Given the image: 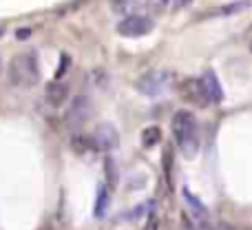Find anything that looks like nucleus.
<instances>
[{
  "mask_svg": "<svg viewBox=\"0 0 252 230\" xmlns=\"http://www.w3.org/2000/svg\"><path fill=\"white\" fill-rule=\"evenodd\" d=\"M173 137L177 148L184 157H195L199 151V129H197V117L190 111H177L170 122Z\"/></svg>",
  "mask_w": 252,
  "mask_h": 230,
  "instance_id": "obj_1",
  "label": "nucleus"
},
{
  "mask_svg": "<svg viewBox=\"0 0 252 230\" xmlns=\"http://www.w3.org/2000/svg\"><path fill=\"white\" fill-rule=\"evenodd\" d=\"M7 78L11 87L31 89L40 82V66L35 53H18L9 60Z\"/></svg>",
  "mask_w": 252,
  "mask_h": 230,
  "instance_id": "obj_2",
  "label": "nucleus"
},
{
  "mask_svg": "<svg viewBox=\"0 0 252 230\" xmlns=\"http://www.w3.org/2000/svg\"><path fill=\"white\" fill-rule=\"evenodd\" d=\"M170 80H173V75H170L168 71H151V73L142 75V78L135 82V89H137L142 96L157 98L170 87Z\"/></svg>",
  "mask_w": 252,
  "mask_h": 230,
  "instance_id": "obj_3",
  "label": "nucleus"
},
{
  "mask_svg": "<svg viewBox=\"0 0 252 230\" xmlns=\"http://www.w3.org/2000/svg\"><path fill=\"white\" fill-rule=\"evenodd\" d=\"M93 117V102L89 96H75L66 109L64 122L69 129H80Z\"/></svg>",
  "mask_w": 252,
  "mask_h": 230,
  "instance_id": "obj_4",
  "label": "nucleus"
},
{
  "mask_svg": "<svg viewBox=\"0 0 252 230\" xmlns=\"http://www.w3.org/2000/svg\"><path fill=\"white\" fill-rule=\"evenodd\" d=\"M179 96H182L188 104L201 106V109H204V106H208V104H213V102H210V98H208V91H206V87H204V82H201V78L184 80V82L179 84Z\"/></svg>",
  "mask_w": 252,
  "mask_h": 230,
  "instance_id": "obj_5",
  "label": "nucleus"
},
{
  "mask_svg": "<svg viewBox=\"0 0 252 230\" xmlns=\"http://www.w3.org/2000/svg\"><path fill=\"white\" fill-rule=\"evenodd\" d=\"M153 31V20L146 16H126L120 20L118 33H122L124 38H142V35Z\"/></svg>",
  "mask_w": 252,
  "mask_h": 230,
  "instance_id": "obj_6",
  "label": "nucleus"
},
{
  "mask_svg": "<svg viewBox=\"0 0 252 230\" xmlns=\"http://www.w3.org/2000/svg\"><path fill=\"white\" fill-rule=\"evenodd\" d=\"M93 139V146H95V151H113V148H118L120 144V133L118 129H115L113 124H100L95 131H93L91 135Z\"/></svg>",
  "mask_w": 252,
  "mask_h": 230,
  "instance_id": "obj_7",
  "label": "nucleus"
},
{
  "mask_svg": "<svg viewBox=\"0 0 252 230\" xmlns=\"http://www.w3.org/2000/svg\"><path fill=\"white\" fill-rule=\"evenodd\" d=\"M66 98H69V87L64 82H60V80L49 82L47 89H44V100L51 106H62L66 102Z\"/></svg>",
  "mask_w": 252,
  "mask_h": 230,
  "instance_id": "obj_8",
  "label": "nucleus"
},
{
  "mask_svg": "<svg viewBox=\"0 0 252 230\" xmlns=\"http://www.w3.org/2000/svg\"><path fill=\"white\" fill-rule=\"evenodd\" d=\"M201 82H204L206 91H208V98L213 104H219V102L223 100V89H221V82H219V78L215 75V71H206L204 75H201Z\"/></svg>",
  "mask_w": 252,
  "mask_h": 230,
  "instance_id": "obj_9",
  "label": "nucleus"
},
{
  "mask_svg": "<svg viewBox=\"0 0 252 230\" xmlns=\"http://www.w3.org/2000/svg\"><path fill=\"white\" fill-rule=\"evenodd\" d=\"M182 195H184V199H186L188 208H190L192 219H195V222H199V224H206V222H208V210H206V206L201 204V201L197 199V197L192 195L190 191H188V188H184Z\"/></svg>",
  "mask_w": 252,
  "mask_h": 230,
  "instance_id": "obj_10",
  "label": "nucleus"
},
{
  "mask_svg": "<svg viewBox=\"0 0 252 230\" xmlns=\"http://www.w3.org/2000/svg\"><path fill=\"white\" fill-rule=\"evenodd\" d=\"M71 148H73V153H78V155H87V153L95 151L93 139L87 137V135H80V133L71 137Z\"/></svg>",
  "mask_w": 252,
  "mask_h": 230,
  "instance_id": "obj_11",
  "label": "nucleus"
},
{
  "mask_svg": "<svg viewBox=\"0 0 252 230\" xmlns=\"http://www.w3.org/2000/svg\"><path fill=\"white\" fill-rule=\"evenodd\" d=\"M159 139H161L159 126H146V129L142 131V144H144L146 148L157 146V144H159Z\"/></svg>",
  "mask_w": 252,
  "mask_h": 230,
  "instance_id": "obj_12",
  "label": "nucleus"
},
{
  "mask_svg": "<svg viewBox=\"0 0 252 230\" xmlns=\"http://www.w3.org/2000/svg\"><path fill=\"white\" fill-rule=\"evenodd\" d=\"M104 173H106V182L111 188L118 186V164H115L113 157H106L104 160Z\"/></svg>",
  "mask_w": 252,
  "mask_h": 230,
  "instance_id": "obj_13",
  "label": "nucleus"
},
{
  "mask_svg": "<svg viewBox=\"0 0 252 230\" xmlns=\"http://www.w3.org/2000/svg\"><path fill=\"white\" fill-rule=\"evenodd\" d=\"M106 204H109V188L100 186V193H97V204H95V217H102L106 213Z\"/></svg>",
  "mask_w": 252,
  "mask_h": 230,
  "instance_id": "obj_14",
  "label": "nucleus"
},
{
  "mask_svg": "<svg viewBox=\"0 0 252 230\" xmlns=\"http://www.w3.org/2000/svg\"><path fill=\"white\" fill-rule=\"evenodd\" d=\"M248 7H250V0H239V2H230V4H226V7H221L217 13H221V16H230V13H239Z\"/></svg>",
  "mask_w": 252,
  "mask_h": 230,
  "instance_id": "obj_15",
  "label": "nucleus"
},
{
  "mask_svg": "<svg viewBox=\"0 0 252 230\" xmlns=\"http://www.w3.org/2000/svg\"><path fill=\"white\" fill-rule=\"evenodd\" d=\"M170 2H173V0H148V7H151L153 11H164Z\"/></svg>",
  "mask_w": 252,
  "mask_h": 230,
  "instance_id": "obj_16",
  "label": "nucleus"
},
{
  "mask_svg": "<svg viewBox=\"0 0 252 230\" xmlns=\"http://www.w3.org/2000/svg\"><path fill=\"white\" fill-rule=\"evenodd\" d=\"M66 65H71V58L69 56H62V60H60V69H58V78H62L64 75V71H66Z\"/></svg>",
  "mask_w": 252,
  "mask_h": 230,
  "instance_id": "obj_17",
  "label": "nucleus"
},
{
  "mask_svg": "<svg viewBox=\"0 0 252 230\" xmlns=\"http://www.w3.org/2000/svg\"><path fill=\"white\" fill-rule=\"evenodd\" d=\"M173 2H175V7H177V9H182V7H188L192 0H173Z\"/></svg>",
  "mask_w": 252,
  "mask_h": 230,
  "instance_id": "obj_18",
  "label": "nucleus"
},
{
  "mask_svg": "<svg viewBox=\"0 0 252 230\" xmlns=\"http://www.w3.org/2000/svg\"><path fill=\"white\" fill-rule=\"evenodd\" d=\"M157 228H159V219L153 217L151 222H148V228H146V230H157Z\"/></svg>",
  "mask_w": 252,
  "mask_h": 230,
  "instance_id": "obj_19",
  "label": "nucleus"
},
{
  "mask_svg": "<svg viewBox=\"0 0 252 230\" xmlns=\"http://www.w3.org/2000/svg\"><path fill=\"white\" fill-rule=\"evenodd\" d=\"M27 35H29V29H20V31H18V38H20V40H25Z\"/></svg>",
  "mask_w": 252,
  "mask_h": 230,
  "instance_id": "obj_20",
  "label": "nucleus"
},
{
  "mask_svg": "<svg viewBox=\"0 0 252 230\" xmlns=\"http://www.w3.org/2000/svg\"><path fill=\"white\" fill-rule=\"evenodd\" d=\"M215 230H232L230 226H228V224H219V226L217 228H215Z\"/></svg>",
  "mask_w": 252,
  "mask_h": 230,
  "instance_id": "obj_21",
  "label": "nucleus"
},
{
  "mask_svg": "<svg viewBox=\"0 0 252 230\" xmlns=\"http://www.w3.org/2000/svg\"><path fill=\"white\" fill-rule=\"evenodd\" d=\"M2 33H4V29H2V27H0V38H2Z\"/></svg>",
  "mask_w": 252,
  "mask_h": 230,
  "instance_id": "obj_22",
  "label": "nucleus"
},
{
  "mask_svg": "<svg viewBox=\"0 0 252 230\" xmlns=\"http://www.w3.org/2000/svg\"><path fill=\"white\" fill-rule=\"evenodd\" d=\"M250 53H252V42H250Z\"/></svg>",
  "mask_w": 252,
  "mask_h": 230,
  "instance_id": "obj_23",
  "label": "nucleus"
},
{
  "mask_svg": "<svg viewBox=\"0 0 252 230\" xmlns=\"http://www.w3.org/2000/svg\"><path fill=\"white\" fill-rule=\"evenodd\" d=\"M0 69H2V62H0Z\"/></svg>",
  "mask_w": 252,
  "mask_h": 230,
  "instance_id": "obj_24",
  "label": "nucleus"
}]
</instances>
